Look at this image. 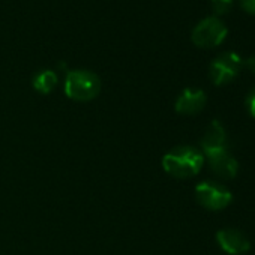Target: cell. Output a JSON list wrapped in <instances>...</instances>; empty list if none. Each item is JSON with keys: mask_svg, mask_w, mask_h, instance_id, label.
I'll list each match as a JSON object with an SVG mask.
<instances>
[{"mask_svg": "<svg viewBox=\"0 0 255 255\" xmlns=\"http://www.w3.org/2000/svg\"><path fill=\"white\" fill-rule=\"evenodd\" d=\"M204 164V156L200 150L191 146H179L171 149L162 158V167L167 174L174 179H191L200 173Z\"/></svg>", "mask_w": 255, "mask_h": 255, "instance_id": "6da1fadb", "label": "cell"}, {"mask_svg": "<svg viewBox=\"0 0 255 255\" xmlns=\"http://www.w3.org/2000/svg\"><path fill=\"white\" fill-rule=\"evenodd\" d=\"M101 92L99 77L87 69H74L66 74L65 93L69 99L77 102H89Z\"/></svg>", "mask_w": 255, "mask_h": 255, "instance_id": "7a4b0ae2", "label": "cell"}, {"mask_svg": "<svg viewBox=\"0 0 255 255\" xmlns=\"http://www.w3.org/2000/svg\"><path fill=\"white\" fill-rule=\"evenodd\" d=\"M227 26L216 17L201 20L192 30L191 39L198 48H215L227 38Z\"/></svg>", "mask_w": 255, "mask_h": 255, "instance_id": "3957f363", "label": "cell"}, {"mask_svg": "<svg viewBox=\"0 0 255 255\" xmlns=\"http://www.w3.org/2000/svg\"><path fill=\"white\" fill-rule=\"evenodd\" d=\"M243 68V60L239 54L227 51L216 56L209 68V77L215 86H222L233 81Z\"/></svg>", "mask_w": 255, "mask_h": 255, "instance_id": "277c9868", "label": "cell"}, {"mask_svg": "<svg viewBox=\"0 0 255 255\" xmlns=\"http://www.w3.org/2000/svg\"><path fill=\"white\" fill-rule=\"evenodd\" d=\"M195 198L209 210H222L231 203L233 195L224 185L204 180L195 186Z\"/></svg>", "mask_w": 255, "mask_h": 255, "instance_id": "5b68a950", "label": "cell"}, {"mask_svg": "<svg viewBox=\"0 0 255 255\" xmlns=\"http://www.w3.org/2000/svg\"><path fill=\"white\" fill-rule=\"evenodd\" d=\"M206 93L201 90V89H194V87H188L185 89L177 101H176V111L179 114H185V116H192V114H197L200 113L204 105H206Z\"/></svg>", "mask_w": 255, "mask_h": 255, "instance_id": "8992f818", "label": "cell"}, {"mask_svg": "<svg viewBox=\"0 0 255 255\" xmlns=\"http://www.w3.org/2000/svg\"><path fill=\"white\" fill-rule=\"evenodd\" d=\"M216 240H218L219 246L230 255H240L251 248L246 236L234 228L219 230L216 233Z\"/></svg>", "mask_w": 255, "mask_h": 255, "instance_id": "52a82bcc", "label": "cell"}, {"mask_svg": "<svg viewBox=\"0 0 255 255\" xmlns=\"http://www.w3.org/2000/svg\"><path fill=\"white\" fill-rule=\"evenodd\" d=\"M206 158H207L209 165L213 170V173L216 176H219L221 179H233V177H236L237 170H239V164L227 152V149L212 152V153H206Z\"/></svg>", "mask_w": 255, "mask_h": 255, "instance_id": "ba28073f", "label": "cell"}, {"mask_svg": "<svg viewBox=\"0 0 255 255\" xmlns=\"http://www.w3.org/2000/svg\"><path fill=\"white\" fill-rule=\"evenodd\" d=\"M225 143H227V134H225L224 126L218 120H213L207 126V129H206V132L200 141L204 155L212 153V152H218V150H224Z\"/></svg>", "mask_w": 255, "mask_h": 255, "instance_id": "9c48e42d", "label": "cell"}, {"mask_svg": "<svg viewBox=\"0 0 255 255\" xmlns=\"http://www.w3.org/2000/svg\"><path fill=\"white\" fill-rule=\"evenodd\" d=\"M59 83V77L54 71H50V69H44L41 72H38L35 77H33V89L42 95H48L51 93L56 86Z\"/></svg>", "mask_w": 255, "mask_h": 255, "instance_id": "30bf717a", "label": "cell"}, {"mask_svg": "<svg viewBox=\"0 0 255 255\" xmlns=\"http://www.w3.org/2000/svg\"><path fill=\"white\" fill-rule=\"evenodd\" d=\"M212 8L216 15H225L233 8V0H212Z\"/></svg>", "mask_w": 255, "mask_h": 255, "instance_id": "8fae6325", "label": "cell"}, {"mask_svg": "<svg viewBox=\"0 0 255 255\" xmlns=\"http://www.w3.org/2000/svg\"><path fill=\"white\" fill-rule=\"evenodd\" d=\"M245 105H246L248 113L255 119V89H252V90L248 93L246 101H245Z\"/></svg>", "mask_w": 255, "mask_h": 255, "instance_id": "7c38bea8", "label": "cell"}, {"mask_svg": "<svg viewBox=\"0 0 255 255\" xmlns=\"http://www.w3.org/2000/svg\"><path fill=\"white\" fill-rule=\"evenodd\" d=\"M239 5L245 12L255 15V0H239Z\"/></svg>", "mask_w": 255, "mask_h": 255, "instance_id": "4fadbf2b", "label": "cell"}, {"mask_svg": "<svg viewBox=\"0 0 255 255\" xmlns=\"http://www.w3.org/2000/svg\"><path fill=\"white\" fill-rule=\"evenodd\" d=\"M243 66L249 71V72H252V74H255V56H251V57H248L245 62H243Z\"/></svg>", "mask_w": 255, "mask_h": 255, "instance_id": "5bb4252c", "label": "cell"}]
</instances>
